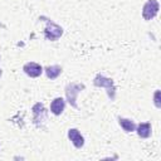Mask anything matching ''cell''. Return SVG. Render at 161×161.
<instances>
[{
	"instance_id": "52a82bcc",
	"label": "cell",
	"mask_w": 161,
	"mask_h": 161,
	"mask_svg": "<svg viewBox=\"0 0 161 161\" xmlns=\"http://www.w3.org/2000/svg\"><path fill=\"white\" fill-rule=\"evenodd\" d=\"M68 138L73 143L75 148H82L84 146V137L77 128H69L68 130Z\"/></svg>"
},
{
	"instance_id": "4fadbf2b",
	"label": "cell",
	"mask_w": 161,
	"mask_h": 161,
	"mask_svg": "<svg viewBox=\"0 0 161 161\" xmlns=\"http://www.w3.org/2000/svg\"><path fill=\"white\" fill-rule=\"evenodd\" d=\"M1 74H3V70H1V68H0V77H1Z\"/></svg>"
},
{
	"instance_id": "3957f363",
	"label": "cell",
	"mask_w": 161,
	"mask_h": 161,
	"mask_svg": "<svg viewBox=\"0 0 161 161\" xmlns=\"http://www.w3.org/2000/svg\"><path fill=\"white\" fill-rule=\"evenodd\" d=\"M31 112H33V123L38 128H44L48 119V109L45 108V106L42 102H36L31 107Z\"/></svg>"
},
{
	"instance_id": "30bf717a",
	"label": "cell",
	"mask_w": 161,
	"mask_h": 161,
	"mask_svg": "<svg viewBox=\"0 0 161 161\" xmlns=\"http://www.w3.org/2000/svg\"><path fill=\"white\" fill-rule=\"evenodd\" d=\"M62 67L60 65H58V64H53V65H48V67H45L44 68V72H45V75L50 79V80H53V79H57L59 75H60V73H62Z\"/></svg>"
},
{
	"instance_id": "ba28073f",
	"label": "cell",
	"mask_w": 161,
	"mask_h": 161,
	"mask_svg": "<svg viewBox=\"0 0 161 161\" xmlns=\"http://www.w3.org/2000/svg\"><path fill=\"white\" fill-rule=\"evenodd\" d=\"M65 108V99L62 97H57L50 103V112L54 116H60Z\"/></svg>"
},
{
	"instance_id": "5b68a950",
	"label": "cell",
	"mask_w": 161,
	"mask_h": 161,
	"mask_svg": "<svg viewBox=\"0 0 161 161\" xmlns=\"http://www.w3.org/2000/svg\"><path fill=\"white\" fill-rule=\"evenodd\" d=\"M160 10V4L157 0H147L142 6V18L145 20H152Z\"/></svg>"
},
{
	"instance_id": "6da1fadb",
	"label": "cell",
	"mask_w": 161,
	"mask_h": 161,
	"mask_svg": "<svg viewBox=\"0 0 161 161\" xmlns=\"http://www.w3.org/2000/svg\"><path fill=\"white\" fill-rule=\"evenodd\" d=\"M93 84L96 87H101V88H106L107 91V96L111 101H114L116 98V86L112 78H107L101 73H97L96 77L93 78Z\"/></svg>"
},
{
	"instance_id": "8fae6325",
	"label": "cell",
	"mask_w": 161,
	"mask_h": 161,
	"mask_svg": "<svg viewBox=\"0 0 161 161\" xmlns=\"http://www.w3.org/2000/svg\"><path fill=\"white\" fill-rule=\"evenodd\" d=\"M118 125L121 126V128L125 132H133L136 130V123L132 119H130V118L118 117Z\"/></svg>"
},
{
	"instance_id": "7a4b0ae2",
	"label": "cell",
	"mask_w": 161,
	"mask_h": 161,
	"mask_svg": "<svg viewBox=\"0 0 161 161\" xmlns=\"http://www.w3.org/2000/svg\"><path fill=\"white\" fill-rule=\"evenodd\" d=\"M40 18L44 19V21L47 23V26L44 29V38L50 42L58 40L63 35V28L60 25H58L57 23H54L52 19H48L45 16H40Z\"/></svg>"
},
{
	"instance_id": "7c38bea8",
	"label": "cell",
	"mask_w": 161,
	"mask_h": 161,
	"mask_svg": "<svg viewBox=\"0 0 161 161\" xmlns=\"http://www.w3.org/2000/svg\"><path fill=\"white\" fill-rule=\"evenodd\" d=\"M153 104L156 108H161V104H160V89H157L153 94Z\"/></svg>"
},
{
	"instance_id": "8992f818",
	"label": "cell",
	"mask_w": 161,
	"mask_h": 161,
	"mask_svg": "<svg viewBox=\"0 0 161 161\" xmlns=\"http://www.w3.org/2000/svg\"><path fill=\"white\" fill-rule=\"evenodd\" d=\"M23 72L30 78H38L44 72V68L36 62H28L23 65Z\"/></svg>"
},
{
	"instance_id": "277c9868",
	"label": "cell",
	"mask_w": 161,
	"mask_h": 161,
	"mask_svg": "<svg viewBox=\"0 0 161 161\" xmlns=\"http://www.w3.org/2000/svg\"><path fill=\"white\" fill-rule=\"evenodd\" d=\"M86 86L83 83H77V82H72V83H68L65 86V98L68 101V103L73 107V108H78V104H77V94L84 89Z\"/></svg>"
},
{
	"instance_id": "9c48e42d",
	"label": "cell",
	"mask_w": 161,
	"mask_h": 161,
	"mask_svg": "<svg viewBox=\"0 0 161 161\" xmlns=\"http://www.w3.org/2000/svg\"><path fill=\"white\" fill-rule=\"evenodd\" d=\"M138 135V137L141 138H148L152 135V126L150 122H141L138 125H136V130H135Z\"/></svg>"
}]
</instances>
